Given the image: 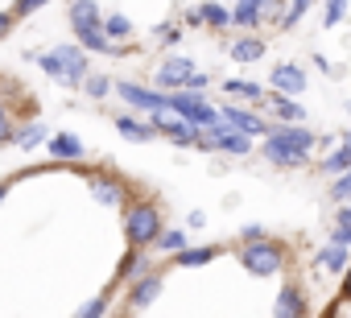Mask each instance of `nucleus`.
<instances>
[{"mask_svg":"<svg viewBox=\"0 0 351 318\" xmlns=\"http://www.w3.org/2000/svg\"><path fill=\"white\" fill-rule=\"evenodd\" d=\"M330 240H339V244H347V248H351V223L335 219V228H330Z\"/></svg>","mask_w":351,"mask_h":318,"instance_id":"obj_19","label":"nucleus"},{"mask_svg":"<svg viewBox=\"0 0 351 318\" xmlns=\"http://www.w3.org/2000/svg\"><path fill=\"white\" fill-rule=\"evenodd\" d=\"M343 13H347V0H326V5H322V21H326V29H330V25H339V21H343Z\"/></svg>","mask_w":351,"mask_h":318,"instance_id":"obj_18","label":"nucleus"},{"mask_svg":"<svg viewBox=\"0 0 351 318\" xmlns=\"http://www.w3.org/2000/svg\"><path fill=\"white\" fill-rule=\"evenodd\" d=\"M256 58H265V42H261V38H240V42H232V62H256Z\"/></svg>","mask_w":351,"mask_h":318,"instance_id":"obj_11","label":"nucleus"},{"mask_svg":"<svg viewBox=\"0 0 351 318\" xmlns=\"http://www.w3.org/2000/svg\"><path fill=\"white\" fill-rule=\"evenodd\" d=\"M157 199L108 162L58 153L0 174V318H91L149 265Z\"/></svg>","mask_w":351,"mask_h":318,"instance_id":"obj_1","label":"nucleus"},{"mask_svg":"<svg viewBox=\"0 0 351 318\" xmlns=\"http://www.w3.org/2000/svg\"><path fill=\"white\" fill-rule=\"evenodd\" d=\"M343 273H347V285H343V293H347V302H351V265H347Z\"/></svg>","mask_w":351,"mask_h":318,"instance_id":"obj_23","label":"nucleus"},{"mask_svg":"<svg viewBox=\"0 0 351 318\" xmlns=\"http://www.w3.org/2000/svg\"><path fill=\"white\" fill-rule=\"evenodd\" d=\"M281 318H293V314H306V297L293 289V285H285L281 293H277V306H273Z\"/></svg>","mask_w":351,"mask_h":318,"instance_id":"obj_10","label":"nucleus"},{"mask_svg":"<svg viewBox=\"0 0 351 318\" xmlns=\"http://www.w3.org/2000/svg\"><path fill=\"white\" fill-rule=\"evenodd\" d=\"M343 140H347V145H351V128H347V136H343Z\"/></svg>","mask_w":351,"mask_h":318,"instance_id":"obj_24","label":"nucleus"},{"mask_svg":"<svg viewBox=\"0 0 351 318\" xmlns=\"http://www.w3.org/2000/svg\"><path fill=\"white\" fill-rule=\"evenodd\" d=\"M219 116H223V124H228V128H236V132H244V136H261V132L269 128L261 116H252V112H244V108H236V103H228Z\"/></svg>","mask_w":351,"mask_h":318,"instance_id":"obj_7","label":"nucleus"},{"mask_svg":"<svg viewBox=\"0 0 351 318\" xmlns=\"http://www.w3.org/2000/svg\"><path fill=\"white\" fill-rule=\"evenodd\" d=\"M335 219H343V223H351V199H347V203H339V215H335Z\"/></svg>","mask_w":351,"mask_h":318,"instance_id":"obj_22","label":"nucleus"},{"mask_svg":"<svg viewBox=\"0 0 351 318\" xmlns=\"http://www.w3.org/2000/svg\"><path fill=\"white\" fill-rule=\"evenodd\" d=\"M310 5H314V0H289V13L281 17V29H293V25L310 13Z\"/></svg>","mask_w":351,"mask_h":318,"instance_id":"obj_16","label":"nucleus"},{"mask_svg":"<svg viewBox=\"0 0 351 318\" xmlns=\"http://www.w3.org/2000/svg\"><path fill=\"white\" fill-rule=\"evenodd\" d=\"M232 25H244V29H256V25H261V9L252 5V0H240V5L232 9Z\"/></svg>","mask_w":351,"mask_h":318,"instance_id":"obj_13","label":"nucleus"},{"mask_svg":"<svg viewBox=\"0 0 351 318\" xmlns=\"http://www.w3.org/2000/svg\"><path fill=\"white\" fill-rule=\"evenodd\" d=\"M252 5L261 9V21H265V17H273V13H277V5H281V0H252Z\"/></svg>","mask_w":351,"mask_h":318,"instance_id":"obj_20","label":"nucleus"},{"mask_svg":"<svg viewBox=\"0 0 351 318\" xmlns=\"http://www.w3.org/2000/svg\"><path fill=\"white\" fill-rule=\"evenodd\" d=\"M223 91H228V95H236V99H261V95H265V91H261L256 83H248V79H228V83H223Z\"/></svg>","mask_w":351,"mask_h":318,"instance_id":"obj_14","label":"nucleus"},{"mask_svg":"<svg viewBox=\"0 0 351 318\" xmlns=\"http://www.w3.org/2000/svg\"><path fill=\"white\" fill-rule=\"evenodd\" d=\"M269 108H273V112H277L281 120H298V124L306 120V112H302V103H298V99H289L285 91H273V95H269Z\"/></svg>","mask_w":351,"mask_h":318,"instance_id":"obj_9","label":"nucleus"},{"mask_svg":"<svg viewBox=\"0 0 351 318\" xmlns=\"http://www.w3.org/2000/svg\"><path fill=\"white\" fill-rule=\"evenodd\" d=\"M314 260H318V269H322V273H343V269H347V244L330 240L326 248H318V256H314Z\"/></svg>","mask_w":351,"mask_h":318,"instance_id":"obj_8","label":"nucleus"},{"mask_svg":"<svg viewBox=\"0 0 351 318\" xmlns=\"http://www.w3.org/2000/svg\"><path fill=\"white\" fill-rule=\"evenodd\" d=\"M46 5L50 0H0V50H9V62H13L17 34H34V21Z\"/></svg>","mask_w":351,"mask_h":318,"instance_id":"obj_3","label":"nucleus"},{"mask_svg":"<svg viewBox=\"0 0 351 318\" xmlns=\"http://www.w3.org/2000/svg\"><path fill=\"white\" fill-rule=\"evenodd\" d=\"M157 83H165V87H191V91H203V87H207V75H203V71H195V62H191V58H165V62L157 66Z\"/></svg>","mask_w":351,"mask_h":318,"instance_id":"obj_5","label":"nucleus"},{"mask_svg":"<svg viewBox=\"0 0 351 318\" xmlns=\"http://www.w3.org/2000/svg\"><path fill=\"white\" fill-rule=\"evenodd\" d=\"M269 83H273V91L302 95V91H306V71H302L298 62H277V66H273V75H269Z\"/></svg>","mask_w":351,"mask_h":318,"instance_id":"obj_6","label":"nucleus"},{"mask_svg":"<svg viewBox=\"0 0 351 318\" xmlns=\"http://www.w3.org/2000/svg\"><path fill=\"white\" fill-rule=\"evenodd\" d=\"M261 236H265V228H256V223L244 228V240H261Z\"/></svg>","mask_w":351,"mask_h":318,"instance_id":"obj_21","label":"nucleus"},{"mask_svg":"<svg viewBox=\"0 0 351 318\" xmlns=\"http://www.w3.org/2000/svg\"><path fill=\"white\" fill-rule=\"evenodd\" d=\"M330 199H335V203H347V199H351V170L335 174V182H330Z\"/></svg>","mask_w":351,"mask_h":318,"instance_id":"obj_17","label":"nucleus"},{"mask_svg":"<svg viewBox=\"0 0 351 318\" xmlns=\"http://www.w3.org/2000/svg\"><path fill=\"white\" fill-rule=\"evenodd\" d=\"M314 145H318V136L310 128H298V120H285L281 128H269L261 153H265V162H273L281 170H293V166L310 162V149Z\"/></svg>","mask_w":351,"mask_h":318,"instance_id":"obj_2","label":"nucleus"},{"mask_svg":"<svg viewBox=\"0 0 351 318\" xmlns=\"http://www.w3.org/2000/svg\"><path fill=\"white\" fill-rule=\"evenodd\" d=\"M240 265H244V273H252V277H277L281 265H285V252H281L269 236H261V240H244V248H240Z\"/></svg>","mask_w":351,"mask_h":318,"instance_id":"obj_4","label":"nucleus"},{"mask_svg":"<svg viewBox=\"0 0 351 318\" xmlns=\"http://www.w3.org/2000/svg\"><path fill=\"white\" fill-rule=\"evenodd\" d=\"M343 170H351V145H347V140H343L339 149H330L326 162H322V174H343Z\"/></svg>","mask_w":351,"mask_h":318,"instance_id":"obj_12","label":"nucleus"},{"mask_svg":"<svg viewBox=\"0 0 351 318\" xmlns=\"http://www.w3.org/2000/svg\"><path fill=\"white\" fill-rule=\"evenodd\" d=\"M199 17H203L207 25H215V29H228V25H232V13L219 9V5H199Z\"/></svg>","mask_w":351,"mask_h":318,"instance_id":"obj_15","label":"nucleus"}]
</instances>
